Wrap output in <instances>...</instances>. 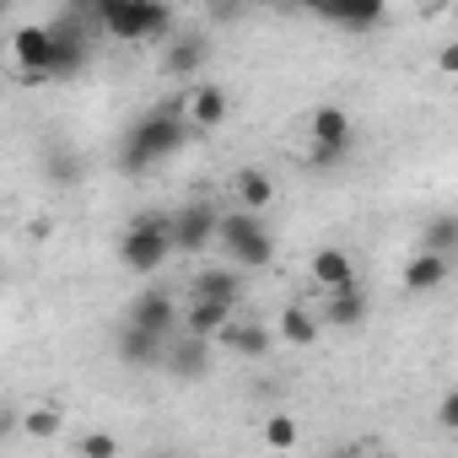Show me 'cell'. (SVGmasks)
Here are the masks:
<instances>
[{
    "label": "cell",
    "instance_id": "cell-1",
    "mask_svg": "<svg viewBox=\"0 0 458 458\" xmlns=\"http://www.w3.org/2000/svg\"><path fill=\"white\" fill-rule=\"evenodd\" d=\"M12 55H17V65H22L28 81H65V76L87 71L92 44H87L81 22L65 17V22H49V28H17Z\"/></svg>",
    "mask_w": 458,
    "mask_h": 458
},
{
    "label": "cell",
    "instance_id": "cell-2",
    "mask_svg": "<svg viewBox=\"0 0 458 458\" xmlns=\"http://www.w3.org/2000/svg\"><path fill=\"white\" fill-rule=\"evenodd\" d=\"M183 124H189L183 98H178V103H157L151 114H140V119L130 124L124 146H119V173H146V167H157L162 157H173V151L183 146V135H189Z\"/></svg>",
    "mask_w": 458,
    "mask_h": 458
},
{
    "label": "cell",
    "instance_id": "cell-3",
    "mask_svg": "<svg viewBox=\"0 0 458 458\" xmlns=\"http://www.w3.org/2000/svg\"><path fill=\"white\" fill-rule=\"evenodd\" d=\"M81 12L108 33L130 44H151L173 33V6L167 0H81Z\"/></svg>",
    "mask_w": 458,
    "mask_h": 458
},
{
    "label": "cell",
    "instance_id": "cell-4",
    "mask_svg": "<svg viewBox=\"0 0 458 458\" xmlns=\"http://www.w3.org/2000/svg\"><path fill=\"white\" fill-rule=\"evenodd\" d=\"M216 243L233 254L238 265H249V270H265V265L276 259V238H270V226H265V221H259V210H249V205L221 210Z\"/></svg>",
    "mask_w": 458,
    "mask_h": 458
},
{
    "label": "cell",
    "instance_id": "cell-5",
    "mask_svg": "<svg viewBox=\"0 0 458 458\" xmlns=\"http://www.w3.org/2000/svg\"><path fill=\"white\" fill-rule=\"evenodd\" d=\"M167 254H178V249H173V226H167L162 216H140V221L124 226V238H119V265H124L130 276H157V270L167 265Z\"/></svg>",
    "mask_w": 458,
    "mask_h": 458
},
{
    "label": "cell",
    "instance_id": "cell-6",
    "mask_svg": "<svg viewBox=\"0 0 458 458\" xmlns=\"http://www.w3.org/2000/svg\"><path fill=\"white\" fill-rule=\"evenodd\" d=\"M351 146H356L351 114H345L340 103H318V108L308 114V162H313V167H335V162L351 157Z\"/></svg>",
    "mask_w": 458,
    "mask_h": 458
},
{
    "label": "cell",
    "instance_id": "cell-7",
    "mask_svg": "<svg viewBox=\"0 0 458 458\" xmlns=\"http://www.w3.org/2000/svg\"><path fill=\"white\" fill-rule=\"evenodd\" d=\"M167 226H173V249H178V254H205V249L216 243L221 210H216V205H205V199H189L183 210H173V216H167Z\"/></svg>",
    "mask_w": 458,
    "mask_h": 458
},
{
    "label": "cell",
    "instance_id": "cell-8",
    "mask_svg": "<svg viewBox=\"0 0 458 458\" xmlns=\"http://www.w3.org/2000/svg\"><path fill=\"white\" fill-rule=\"evenodd\" d=\"M313 17H324L329 28H345V33H372L383 17H388V0H302Z\"/></svg>",
    "mask_w": 458,
    "mask_h": 458
},
{
    "label": "cell",
    "instance_id": "cell-9",
    "mask_svg": "<svg viewBox=\"0 0 458 458\" xmlns=\"http://www.w3.org/2000/svg\"><path fill=\"white\" fill-rule=\"evenodd\" d=\"M162 367H167L178 383L205 377V372H210V340H205V335H194V329L167 335V356H162Z\"/></svg>",
    "mask_w": 458,
    "mask_h": 458
},
{
    "label": "cell",
    "instance_id": "cell-10",
    "mask_svg": "<svg viewBox=\"0 0 458 458\" xmlns=\"http://www.w3.org/2000/svg\"><path fill=\"white\" fill-rule=\"evenodd\" d=\"M205 60H210V38L205 33H194V28H173L167 33V49H162V71L167 76H194V71H205Z\"/></svg>",
    "mask_w": 458,
    "mask_h": 458
},
{
    "label": "cell",
    "instance_id": "cell-11",
    "mask_svg": "<svg viewBox=\"0 0 458 458\" xmlns=\"http://www.w3.org/2000/svg\"><path fill=\"white\" fill-rule=\"evenodd\" d=\"M114 356L124 361V367H162V356H167V335H151V329H140V324H119V335H114Z\"/></svg>",
    "mask_w": 458,
    "mask_h": 458
},
{
    "label": "cell",
    "instance_id": "cell-12",
    "mask_svg": "<svg viewBox=\"0 0 458 458\" xmlns=\"http://www.w3.org/2000/svg\"><path fill=\"white\" fill-rule=\"evenodd\" d=\"M183 114H189L194 130H221L226 114H233V98H226V87H216V81H199L194 92H183Z\"/></svg>",
    "mask_w": 458,
    "mask_h": 458
},
{
    "label": "cell",
    "instance_id": "cell-13",
    "mask_svg": "<svg viewBox=\"0 0 458 458\" xmlns=\"http://www.w3.org/2000/svg\"><path fill=\"white\" fill-rule=\"evenodd\" d=\"M130 324H140V329H151V335H178L183 329V318H178V302L167 297V292H140L135 302H130V313H124Z\"/></svg>",
    "mask_w": 458,
    "mask_h": 458
},
{
    "label": "cell",
    "instance_id": "cell-14",
    "mask_svg": "<svg viewBox=\"0 0 458 458\" xmlns=\"http://www.w3.org/2000/svg\"><path fill=\"white\" fill-rule=\"evenodd\" d=\"M442 286H447V254L420 249V254L404 265V292H410V297H426V292H442Z\"/></svg>",
    "mask_w": 458,
    "mask_h": 458
},
{
    "label": "cell",
    "instance_id": "cell-15",
    "mask_svg": "<svg viewBox=\"0 0 458 458\" xmlns=\"http://www.w3.org/2000/svg\"><path fill=\"white\" fill-rule=\"evenodd\" d=\"M233 308H238V302L194 297V302H189V313H183V329H194V335H205V340H221V329L233 324Z\"/></svg>",
    "mask_w": 458,
    "mask_h": 458
},
{
    "label": "cell",
    "instance_id": "cell-16",
    "mask_svg": "<svg viewBox=\"0 0 458 458\" xmlns=\"http://www.w3.org/2000/svg\"><path fill=\"white\" fill-rule=\"evenodd\" d=\"M308 270H313V281H318L324 292H345V286H356V259H351L345 249H318Z\"/></svg>",
    "mask_w": 458,
    "mask_h": 458
},
{
    "label": "cell",
    "instance_id": "cell-17",
    "mask_svg": "<svg viewBox=\"0 0 458 458\" xmlns=\"http://www.w3.org/2000/svg\"><path fill=\"white\" fill-rule=\"evenodd\" d=\"M324 324H329V329H361V324H367V297H361V286H345V292H329V308H324Z\"/></svg>",
    "mask_w": 458,
    "mask_h": 458
},
{
    "label": "cell",
    "instance_id": "cell-18",
    "mask_svg": "<svg viewBox=\"0 0 458 458\" xmlns=\"http://www.w3.org/2000/svg\"><path fill=\"white\" fill-rule=\"evenodd\" d=\"M270 340H276V329H265V324H226L221 329V345L233 351V356H265L270 351Z\"/></svg>",
    "mask_w": 458,
    "mask_h": 458
},
{
    "label": "cell",
    "instance_id": "cell-19",
    "mask_svg": "<svg viewBox=\"0 0 458 458\" xmlns=\"http://www.w3.org/2000/svg\"><path fill=\"white\" fill-rule=\"evenodd\" d=\"M233 199H238V205H249V210H265V205L276 199V178H270V173H259V167H243V173L233 178Z\"/></svg>",
    "mask_w": 458,
    "mask_h": 458
},
{
    "label": "cell",
    "instance_id": "cell-20",
    "mask_svg": "<svg viewBox=\"0 0 458 458\" xmlns=\"http://www.w3.org/2000/svg\"><path fill=\"white\" fill-rule=\"evenodd\" d=\"M189 292H194V297H221V302H238V297H243V276H238V270H199Z\"/></svg>",
    "mask_w": 458,
    "mask_h": 458
},
{
    "label": "cell",
    "instance_id": "cell-21",
    "mask_svg": "<svg viewBox=\"0 0 458 458\" xmlns=\"http://www.w3.org/2000/svg\"><path fill=\"white\" fill-rule=\"evenodd\" d=\"M276 335H281L286 345H313V340H318V318H313L308 308H297V302H292V308L281 313V324H276Z\"/></svg>",
    "mask_w": 458,
    "mask_h": 458
},
{
    "label": "cell",
    "instance_id": "cell-22",
    "mask_svg": "<svg viewBox=\"0 0 458 458\" xmlns=\"http://www.w3.org/2000/svg\"><path fill=\"white\" fill-rule=\"evenodd\" d=\"M420 249H437V254H458V216H431L420 226Z\"/></svg>",
    "mask_w": 458,
    "mask_h": 458
},
{
    "label": "cell",
    "instance_id": "cell-23",
    "mask_svg": "<svg viewBox=\"0 0 458 458\" xmlns=\"http://www.w3.org/2000/svg\"><path fill=\"white\" fill-rule=\"evenodd\" d=\"M249 6L254 0H205V17H210V28H238Z\"/></svg>",
    "mask_w": 458,
    "mask_h": 458
},
{
    "label": "cell",
    "instance_id": "cell-24",
    "mask_svg": "<svg viewBox=\"0 0 458 458\" xmlns=\"http://www.w3.org/2000/svg\"><path fill=\"white\" fill-rule=\"evenodd\" d=\"M297 437H302V431H297L292 415H270V420H265V447L286 453V447H297Z\"/></svg>",
    "mask_w": 458,
    "mask_h": 458
},
{
    "label": "cell",
    "instance_id": "cell-25",
    "mask_svg": "<svg viewBox=\"0 0 458 458\" xmlns=\"http://www.w3.org/2000/svg\"><path fill=\"white\" fill-rule=\"evenodd\" d=\"M76 453H81V458H114V453H119V442H114L108 431H87V437L76 442Z\"/></svg>",
    "mask_w": 458,
    "mask_h": 458
},
{
    "label": "cell",
    "instance_id": "cell-26",
    "mask_svg": "<svg viewBox=\"0 0 458 458\" xmlns=\"http://www.w3.org/2000/svg\"><path fill=\"white\" fill-rule=\"evenodd\" d=\"M22 426H28L33 437H55V431H60V410H33Z\"/></svg>",
    "mask_w": 458,
    "mask_h": 458
},
{
    "label": "cell",
    "instance_id": "cell-27",
    "mask_svg": "<svg viewBox=\"0 0 458 458\" xmlns=\"http://www.w3.org/2000/svg\"><path fill=\"white\" fill-rule=\"evenodd\" d=\"M437 426H442V431H458V388L442 394V404H437Z\"/></svg>",
    "mask_w": 458,
    "mask_h": 458
},
{
    "label": "cell",
    "instance_id": "cell-28",
    "mask_svg": "<svg viewBox=\"0 0 458 458\" xmlns=\"http://www.w3.org/2000/svg\"><path fill=\"white\" fill-rule=\"evenodd\" d=\"M76 173H81V167H76V162H71L65 151H55V157H49V178H60V183H71Z\"/></svg>",
    "mask_w": 458,
    "mask_h": 458
},
{
    "label": "cell",
    "instance_id": "cell-29",
    "mask_svg": "<svg viewBox=\"0 0 458 458\" xmlns=\"http://www.w3.org/2000/svg\"><path fill=\"white\" fill-rule=\"evenodd\" d=\"M437 71H447V76L458 81V44H442V49H437Z\"/></svg>",
    "mask_w": 458,
    "mask_h": 458
},
{
    "label": "cell",
    "instance_id": "cell-30",
    "mask_svg": "<svg viewBox=\"0 0 458 458\" xmlns=\"http://www.w3.org/2000/svg\"><path fill=\"white\" fill-rule=\"evenodd\" d=\"M254 6H297V0H254Z\"/></svg>",
    "mask_w": 458,
    "mask_h": 458
}]
</instances>
